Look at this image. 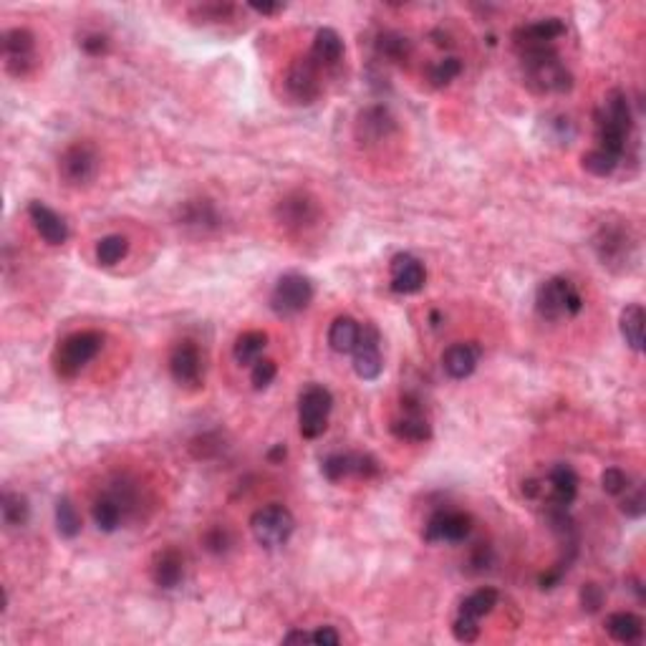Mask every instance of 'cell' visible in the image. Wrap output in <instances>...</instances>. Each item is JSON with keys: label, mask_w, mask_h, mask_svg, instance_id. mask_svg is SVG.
I'll use <instances>...</instances> for the list:
<instances>
[{"label": "cell", "mask_w": 646, "mask_h": 646, "mask_svg": "<svg viewBox=\"0 0 646 646\" xmlns=\"http://www.w3.org/2000/svg\"><path fill=\"white\" fill-rule=\"evenodd\" d=\"M632 132H634V114H632L629 97L623 94L622 88H614L604 99V106L596 112L598 147L623 160Z\"/></svg>", "instance_id": "1"}, {"label": "cell", "mask_w": 646, "mask_h": 646, "mask_svg": "<svg viewBox=\"0 0 646 646\" xmlns=\"http://www.w3.org/2000/svg\"><path fill=\"white\" fill-rule=\"evenodd\" d=\"M525 71V84L538 94H566L573 88L571 71L560 63L556 46L518 53Z\"/></svg>", "instance_id": "2"}, {"label": "cell", "mask_w": 646, "mask_h": 646, "mask_svg": "<svg viewBox=\"0 0 646 646\" xmlns=\"http://www.w3.org/2000/svg\"><path fill=\"white\" fill-rule=\"evenodd\" d=\"M581 309H584V299L568 278H548L535 293V311L546 321L573 318L581 313Z\"/></svg>", "instance_id": "3"}, {"label": "cell", "mask_w": 646, "mask_h": 646, "mask_svg": "<svg viewBox=\"0 0 646 646\" xmlns=\"http://www.w3.org/2000/svg\"><path fill=\"white\" fill-rule=\"evenodd\" d=\"M104 346V336L99 331H76L66 336L53 356V369L61 379H74L81 374Z\"/></svg>", "instance_id": "4"}, {"label": "cell", "mask_w": 646, "mask_h": 646, "mask_svg": "<svg viewBox=\"0 0 646 646\" xmlns=\"http://www.w3.org/2000/svg\"><path fill=\"white\" fill-rule=\"evenodd\" d=\"M250 531L263 548L273 550V548L286 546L291 540V535L296 531V518L286 505L273 503V505H265L250 515Z\"/></svg>", "instance_id": "5"}, {"label": "cell", "mask_w": 646, "mask_h": 646, "mask_svg": "<svg viewBox=\"0 0 646 646\" xmlns=\"http://www.w3.org/2000/svg\"><path fill=\"white\" fill-rule=\"evenodd\" d=\"M594 250H596L598 261L604 263L611 271H623L629 268V263L634 261L636 243L629 227L616 223H606L594 237Z\"/></svg>", "instance_id": "6"}, {"label": "cell", "mask_w": 646, "mask_h": 646, "mask_svg": "<svg viewBox=\"0 0 646 646\" xmlns=\"http://www.w3.org/2000/svg\"><path fill=\"white\" fill-rule=\"evenodd\" d=\"M334 410L331 392L321 384L306 386L299 397V429L306 439H316L328 427V414Z\"/></svg>", "instance_id": "7"}, {"label": "cell", "mask_w": 646, "mask_h": 646, "mask_svg": "<svg viewBox=\"0 0 646 646\" xmlns=\"http://www.w3.org/2000/svg\"><path fill=\"white\" fill-rule=\"evenodd\" d=\"M101 160L99 152L88 142H76L59 160V174L69 187H87L97 180Z\"/></svg>", "instance_id": "8"}, {"label": "cell", "mask_w": 646, "mask_h": 646, "mask_svg": "<svg viewBox=\"0 0 646 646\" xmlns=\"http://www.w3.org/2000/svg\"><path fill=\"white\" fill-rule=\"evenodd\" d=\"M313 300V283L300 273H286L271 293V309L278 316H296L306 311Z\"/></svg>", "instance_id": "9"}, {"label": "cell", "mask_w": 646, "mask_h": 646, "mask_svg": "<svg viewBox=\"0 0 646 646\" xmlns=\"http://www.w3.org/2000/svg\"><path fill=\"white\" fill-rule=\"evenodd\" d=\"M321 71L323 69L313 61L311 53L296 59V61L288 66L286 71L288 97L293 101H299V104H313V101H318V97L323 94Z\"/></svg>", "instance_id": "10"}, {"label": "cell", "mask_w": 646, "mask_h": 646, "mask_svg": "<svg viewBox=\"0 0 646 646\" xmlns=\"http://www.w3.org/2000/svg\"><path fill=\"white\" fill-rule=\"evenodd\" d=\"M473 533V518L462 510H437L427 521L422 538L427 543H462Z\"/></svg>", "instance_id": "11"}, {"label": "cell", "mask_w": 646, "mask_h": 646, "mask_svg": "<svg viewBox=\"0 0 646 646\" xmlns=\"http://www.w3.org/2000/svg\"><path fill=\"white\" fill-rule=\"evenodd\" d=\"M3 59L13 76H28L36 69V36L28 28H11L3 33Z\"/></svg>", "instance_id": "12"}, {"label": "cell", "mask_w": 646, "mask_h": 646, "mask_svg": "<svg viewBox=\"0 0 646 646\" xmlns=\"http://www.w3.org/2000/svg\"><path fill=\"white\" fill-rule=\"evenodd\" d=\"M392 435L397 437L399 442H411V445H420L427 442L432 437V424L424 414L422 401L417 397H404L401 399V414H397L392 424H389Z\"/></svg>", "instance_id": "13"}, {"label": "cell", "mask_w": 646, "mask_h": 646, "mask_svg": "<svg viewBox=\"0 0 646 646\" xmlns=\"http://www.w3.org/2000/svg\"><path fill=\"white\" fill-rule=\"evenodd\" d=\"M321 473L328 483H341L346 477H364L372 480L379 475V462L372 455L361 452H336L321 462Z\"/></svg>", "instance_id": "14"}, {"label": "cell", "mask_w": 646, "mask_h": 646, "mask_svg": "<svg viewBox=\"0 0 646 646\" xmlns=\"http://www.w3.org/2000/svg\"><path fill=\"white\" fill-rule=\"evenodd\" d=\"M354 356V372L364 382H374L384 372V356H382V336L376 331V326L364 323L356 348L351 351Z\"/></svg>", "instance_id": "15"}, {"label": "cell", "mask_w": 646, "mask_h": 646, "mask_svg": "<svg viewBox=\"0 0 646 646\" xmlns=\"http://www.w3.org/2000/svg\"><path fill=\"white\" fill-rule=\"evenodd\" d=\"M275 217L278 223L288 227V230H309L313 225L318 223L321 210L316 205V199L306 192H291L286 198L278 202L275 208Z\"/></svg>", "instance_id": "16"}, {"label": "cell", "mask_w": 646, "mask_h": 646, "mask_svg": "<svg viewBox=\"0 0 646 646\" xmlns=\"http://www.w3.org/2000/svg\"><path fill=\"white\" fill-rule=\"evenodd\" d=\"M566 36V23L560 18H540L533 23H525L521 28H515L512 41H515V49L521 51L531 49H550L556 46L558 38Z\"/></svg>", "instance_id": "17"}, {"label": "cell", "mask_w": 646, "mask_h": 646, "mask_svg": "<svg viewBox=\"0 0 646 646\" xmlns=\"http://www.w3.org/2000/svg\"><path fill=\"white\" fill-rule=\"evenodd\" d=\"M389 275H392V291L399 296H414L420 293L427 283V271L420 258L410 253H399L389 263Z\"/></svg>", "instance_id": "18"}, {"label": "cell", "mask_w": 646, "mask_h": 646, "mask_svg": "<svg viewBox=\"0 0 646 646\" xmlns=\"http://www.w3.org/2000/svg\"><path fill=\"white\" fill-rule=\"evenodd\" d=\"M170 374L180 386H198L202 379V354L192 341H180L170 354Z\"/></svg>", "instance_id": "19"}, {"label": "cell", "mask_w": 646, "mask_h": 646, "mask_svg": "<svg viewBox=\"0 0 646 646\" xmlns=\"http://www.w3.org/2000/svg\"><path fill=\"white\" fill-rule=\"evenodd\" d=\"M397 129V122L386 106H366L356 119V139L361 144H379L386 137H392Z\"/></svg>", "instance_id": "20"}, {"label": "cell", "mask_w": 646, "mask_h": 646, "mask_svg": "<svg viewBox=\"0 0 646 646\" xmlns=\"http://www.w3.org/2000/svg\"><path fill=\"white\" fill-rule=\"evenodd\" d=\"M28 215H31V223L36 227V233L49 245H63L69 240V225L63 220L61 215L56 210H51L49 205L43 202H31L28 205Z\"/></svg>", "instance_id": "21"}, {"label": "cell", "mask_w": 646, "mask_h": 646, "mask_svg": "<svg viewBox=\"0 0 646 646\" xmlns=\"http://www.w3.org/2000/svg\"><path fill=\"white\" fill-rule=\"evenodd\" d=\"M578 473L573 470L571 465H556V467H550V473H548V490H550V495H548V503L550 505H556V508H571L573 500L578 495Z\"/></svg>", "instance_id": "22"}, {"label": "cell", "mask_w": 646, "mask_h": 646, "mask_svg": "<svg viewBox=\"0 0 646 646\" xmlns=\"http://www.w3.org/2000/svg\"><path fill=\"white\" fill-rule=\"evenodd\" d=\"M152 578L164 591L177 588V586L182 584V578H185V556L177 548L160 550L154 556V560H152Z\"/></svg>", "instance_id": "23"}, {"label": "cell", "mask_w": 646, "mask_h": 646, "mask_svg": "<svg viewBox=\"0 0 646 646\" xmlns=\"http://www.w3.org/2000/svg\"><path fill=\"white\" fill-rule=\"evenodd\" d=\"M477 361H480V346L477 344H452L449 348H445L442 354V369L448 374L449 379H467L470 374L477 369Z\"/></svg>", "instance_id": "24"}, {"label": "cell", "mask_w": 646, "mask_h": 646, "mask_svg": "<svg viewBox=\"0 0 646 646\" xmlns=\"http://www.w3.org/2000/svg\"><path fill=\"white\" fill-rule=\"evenodd\" d=\"M311 59L321 69H334L344 59V38L336 33L334 28H318L313 36Z\"/></svg>", "instance_id": "25"}, {"label": "cell", "mask_w": 646, "mask_h": 646, "mask_svg": "<svg viewBox=\"0 0 646 646\" xmlns=\"http://www.w3.org/2000/svg\"><path fill=\"white\" fill-rule=\"evenodd\" d=\"M91 515H94V522H97V528H99L101 533H114V531H119L122 522L126 521L125 508H122L119 500H116L112 493H106V490L94 500Z\"/></svg>", "instance_id": "26"}, {"label": "cell", "mask_w": 646, "mask_h": 646, "mask_svg": "<svg viewBox=\"0 0 646 646\" xmlns=\"http://www.w3.org/2000/svg\"><path fill=\"white\" fill-rule=\"evenodd\" d=\"M606 632L619 644H636L644 636V622L632 611H616L606 619Z\"/></svg>", "instance_id": "27"}, {"label": "cell", "mask_w": 646, "mask_h": 646, "mask_svg": "<svg viewBox=\"0 0 646 646\" xmlns=\"http://www.w3.org/2000/svg\"><path fill=\"white\" fill-rule=\"evenodd\" d=\"M361 336V323L351 316H338L328 328V346L334 348L336 354H351Z\"/></svg>", "instance_id": "28"}, {"label": "cell", "mask_w": 646, "mask_h": 646, "mask_svg": "<svg viewBox=\"0 0 646 646\" xmlns=\"http://www.w3.org/2000/svg\"><path fill=\"white\" fill-rule=\"evenodd\" d=\"M644 309H641L639 303H629L622 311V318H619V328H622L623 341H626V346L636 351V354L644 348Z\"/></svg>", "instance_id": "29"}, {"label": "cell", "mask_w": 646, "mask_h": 646, "mask_svg": "<svg viewBox=\"0 0 646 646\" xmlns=\"http://www.w3.org/2000/svg\"><path fill=\"white\" fill-rule=\"evenodd\" d=\"M268 346V334L263 331H245L237 336L235 346H233V356L240 366H253L255 361L263 359V351Z\"/></svg>", "instance_id": "30"}, {"label": "cell", "mask_w": 646, "mask_h": 646, "mask_svg": "<svg viewBox=\"0 0 646 646\" xmlns=\"http://www.w3.org/2000/svg\"><path fill=\"white\" fill-rule=\"evenodd\" d=\"M497 601H500V596H497L495 588L483 586V588L473 591L470 596L462 601L460 611H457V614L467 616V619H475V622H480L483 616H487V614H493V611H495Z\"/></svg>", "instance_id": "31"}, {"label": "cell", "mask_w": 646, "mask_h": 646, "mask_svg": "<svg viewBox=\"0 0 646 646\" xmlns=\"http://www.w3.org/2000/svg\"><path fill=\"white\" fill-rule=\"evenodd\" d=\"M0 515H3V522L8 528H23L28 518H31V505H28V497L21 495V493H3L0 497Z\"/></svg>", "instance_id": "32"}, {"label": "cell", "mask_w": 646, "mask_h": 646, "mask_svg": "<svg viewBox=\"0 0 646 646\" xmlns=\"http://www.w3.org/2000/svg\"><path fill=\"white\" fill-rule=\"evenodd\" d=\"M376 51H379V56H384L386 61L404 63L411 56V41L397 33V31H386L376 41Z\"/></svg>", "instance_id": "33"}, {"label": "cell", "mask_w": 646, "mask_h": 646, "mask_svg": "<svg viewBox=\"0 0 646 646\" xmlns=\"http://www.w3.org/2000/svg\"><path fill=\"white\" fill-rule=\"evenodd\" d=\"M81 528H84V522H81V515H78L76 505L69 497H61L56 503V531H59V535L71 540V538L81 533Z\"/></svg>", "instance_id": "34"}, {"label": "cell", "mask_w": 646, "mask_h": 646, "mask_svg": "<svg viewBox=\"0 0 646 646\" xmlns=\"http://www.w3.org/2000/svg\"><path fill=\"white\" fill-rule=\"evenodd\" d=\"M129 253V240L125 235H106L97 243V261L104 268H112L122 263Z\"/></svg>", "instance_id": "35"}, {"label": "cell", "mask_w": 646, "mask_h": 646, "mask_svg": "<svg viewBox=\"0 0 646 646\" xmlns=\"http://www.w3.org/2000/svg\"><path fill=\"white\" fill-rule=\"evenodd\" d=\"M581 164H584L586 172L594 174V177H611V174L619 170L622 160L609 154V152H604L601 147H596V150L586 152L584 157H581Z\"/></svg>", "instance_id": "36"}, {"label": "cell", "mask_w": 646, "mask_h": 646, "mask_svg": "<svg viewBox=\"0 0 646 646\" xmlns=\"http://www.w3.org/2000/svg\"><path fill=\"white\" fill-rule=\"evenodd\" d=\"M182 225H187V227H212V225H217V210L208 199L187 202L185 210H182Z\"/></svg>", "instance_id": "37"}, {"label": "cell", "mask_w": 646, "mask_h": 646, "mask_svg": "<svg viewBox=\"0 0 646 646\" xmlns=\"http://www.w3.org/2000/svg\"><path fill=\"white\" fill-rule=\"evenodd\" d=\"M460 74H462V61L460 59H455V56L439 59V61H435L429 69H427V78H429V84L435 88L449 87V84H452Z\"/></svg>", "instance_id": "38"}, {"label": "cell", "mask_w": 646, "mask_h": 646, "mask_svg": "<svg viewBox=\"0 0 646 646\" xmlns=\"http://www.w3.org/2000/svg\"><path fill=\"white\" fill-rule=\"evenodd\" d=\"M202 546L215 556H223L233 546V535L227 533V528H223V525H212L210 531H205V535H202Z\"/></svg>", "instance_id": "39"}, {"label": "cell", "mask_w": 646, "mask_h": 646, "mask_svg": "<svg viewBox=\"0 0 646 646\" xmlns=\"http://www.w3.org/2000/svg\"><path fill=\"white\" fill-rule=\"evenodd\" d=\"M275 376H278V364L273 359H258L253 364V372H250V384L253 389H268L273 384Z\"/></svg>", "instance_id": "40"}, {"label": "cell", "mask_w": 646, "mask_h": 646, "mask_svg": "<svg viewBox=\"0 0 646 646\" xmlns=\"http://www.w3.org/2000/svg\"><path fill=\"white\" fill-rule=\"evenodd\" d=\"M632 480H629V475L623 473L622 467H606L604 475H601V487H604V493L606 495H623L629 487H632Z\"/></svg>", "instance_id": "41"}, {"label": "cell", "mask_w": 646, "mask_h": 646, "mask_svg": "<svg viewBox=\"0 0 646 646\" xmlns=\"http://www.w3.org/2000/svg\"><path fill=\"white\" fill-rule=\"evenodd\" d=\"M452 634H455V639L462 641V644H473V641H477V636H480V622L457 614L455 622H452Z\"/></svg>", "instance_id": "42"}, {"label": "cell", "mask_w": 646, "mask_h": 646, "mask_svg": "<svg viewBox=\"0 0 646 646\" xmlns=\"http://www.w3.org/2000/svg\"><path fill=\"white\" fill-rule=\"evenodd\" d=\"M235 11L233 5H223V3H208V5H199L195 8V15H198L199 21H205V23H220L225 21L230 13Z\"/></svg>", "instance_id": "43"}, {"label": "cell", "mask_w": 646, "mask_h": 646, "mask_svg": "<svg viewBox=\"0 0 646 646\" xmlns=\"http://www.w3.org/2000/svg\"><path fill=\"white\" fill-rule=\"evenodd\" d=\"M604 601H606V594H604V588L598 584H584L581 588V606L584 611L588 614H596L601 606H604Z\"/></svg>", "instance_id": "44"}, {"label": "cell", "mask_w": 646, "mask_h": 646, "mask_svg": "<svg viewBox=\"0 0 646 646\" xmlns=\"http://www.w3.org/2000/svg\"><path fill=\"white\" fill-rule=\"evenodd\" d=\"M629 490H626V497L622 500V512L629 515V518H641L644 515V493H641V487H636L634 493H629Z\"/></svg>", "instance_id": "45"}, {"label": "cell", "mask_w": 646, "mask_h": 646, "mask_svg": "<svg viewBox=\"0 0 646 646\" xmlns=\"http://www.w3.org/2000/svg\"><path fill=\"white\" fill-rule=\"evenodd\" d=\"M568 563H571L568 558L558 560V563H556L553 568H548V571L543 573V576H540V581H538V584H540V588H546V591H550V588H556V586H558L560 581H563V576L568 573Z\"/></svg>", "instance_id": "46"}, {"label": "cell", "mask_w": 646, "mask_h": 646, "mask_svg": "<svg viewBox=\"0 0 646 646\" xmlns=\"http://www.w3.org/2000/svg\"><path fill=\"white\" fill-rule=\"evenodd\" d=\"M81 49L87 51L88 56H101L109 51V38L104 33H88V36L81 38Z\"/></svg>", "instance_id": "47"}, {"label": "cell", "mask_w": 646, "mask_h": 646, "mask_svg": "<svg viewBox=\"0 0 646 646\" xmlns=\"http://www.w3.org/2000/svg\"><path fill=\"white\" fill-rule=\"evenodd\" d=\"M311 641L313 644H341V636L336 632L334 626H318L316 632H311Z\"/></svg>", "instance_id": "48"}, {"label": "cell", "mask_w": 646, "mask_h": 646, "mask_svg": "<svg viewBox=\"0 0 646 646\" xmlns=\"http://www.w3.org/2000/svg\"><path fill=\"white\" fill-rule=\"evenodd\" d=\"M250 11H255L258 15H275V13L283 11V5L281 3H250Z\"/></svg>", "instance_id": "49"}, {"label": "cell", "mask_w": 646, "mask_h": 646, "mask_svg": "<svg viewBox=\"0 0 646 646\" xmlns=\"http://www.w3.org/2000/svg\"><path fill=\"white\" fill-rule=\"evenodd\" d=\"M540 493H543V484L538 483V480H525L522 483V495L525 497L535 500V497H540Z\"/></svg>", "instance_id": "50"}, {"label": "cell", "mask_w": 646, "mask_h": 646, "mask_svg": "<svg viewBox=\"0 0 646 646\" xmlns=\"http://www.w3.org/2000/svg\"><path fill=\"white\" fill-rule=\"evenodd\" d=\"M283 641L286 644H313L309 632H291V634L283 636Z\"/></svg>", "instance_id": "51"}, {"label": "cell", "mask_w": 646, "mask_h": 646, "mask_svg": "<svg viewBox=\"0 0 646 646\" xmlns=\"http://www.w3.org/2000/svg\"><path fill=\"white\" fill-rule=\"evenodd\" d=\"M268 460L271 462H281V460H286V448L283 445H275L271 452H268Z\"/></svg>", "instance_id": "52"}]
</instances>
